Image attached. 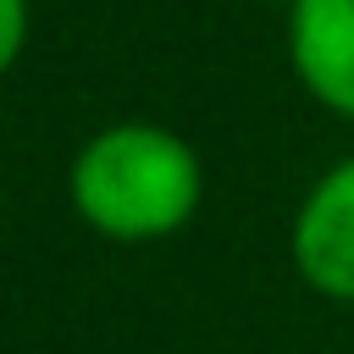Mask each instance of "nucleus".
I'll return each instance as SVG.
<instances>
[{
	"mask_svg": "<svg viewBox=\"0 0 354 354\" xmlns=\"http://www.w3.org/2000/svg\"><path fill=\"white\" fill-rule=\"evenodd\" d=\"M66 199L72 216L111 243H160L194 221L205 166L199 149L160 122H111L77 144Z\"/></svg>",
	"mask_w": 354,
	"mask_h": 354,
	"instance_id": "1",
	"label": "nucleus"
},
{
	"mask_svg": "<svg viewBox=\"0 0 354 354\" xmlns=\"http://www.w3.org/2000/svg\"><path fill=\"white\" fill-rule=\"evenodd\" d=\"M288 260L310 293L354 304V155H343L304 188L288 221Z\"/></svg>",
	"mask_w": 354,
	"mask_h": 354,
	"instance_id": "2",
	"label": "nucleus"
},
{
	"mask_svg": "<svg viewBox=\"0 0 354 354\" xmlns=\"http://www.w3.org/2000/svg\"><path fill=\"white\" fill-rule=\"evenodd\" d=\"M282 6H293V0H282Z\"/></svg>",
	"mask_w": 354,
	"mask_h": 354,
	"instance_id": "5",
	"label": "nucleus"
},
{
	"mask_svg": "<svg viewBox=\"0 0 354 354\" xmlns=\"http://www.w3.org/2000/svg\"><path fill=\"white\" fill-rule=\"evenodd\" d=\"M288 66L321 111L354 122V0H293Z\"/></svg>",
	"mask_w": 354,
	"mask_h": 354,
	"instance_id": "3",
	"label": "nucleus"
},
{
	"mask_svg": "<svg viewBox=\"0 0 354 354\" xmlns=\"http://www.w3.org/2000/svg\"><path fill=\"white\" fill-rule=\"evenodd\" d=\"M28 44V0H0V61L17 66Z\"/></svg>",
	"mask_w": 354,
	"mask_h": 354,
	"instance_id": "4",
	"label": "nucleus"
}]
</instances>
